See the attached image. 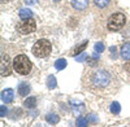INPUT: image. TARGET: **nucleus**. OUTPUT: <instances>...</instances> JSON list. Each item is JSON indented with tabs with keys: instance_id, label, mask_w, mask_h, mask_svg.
<instances>
[{
	"instance_id": "f257e3e1",
	"label": "nucleus",
	"mask_w": 130,
	"mask_h": 127,
	"mask_svg": "<svg viewBox=\"0 0 130 127\" xmlns=\"http://www.w3.org/2000/svg\"><path fill=\"white\" fill-rule=\"evenodd\" d=\"M83 87L95 95H115L120 88V82L111 71L104 69L86 70L83 74Z\"/></svg>"
},
{
	"instance_id": "f03ea898",
	"label": "nucleus",
	"mask_w": 130,
	"mask_h": 127,
	"mask_svg": "<svg viewBox=\"0 0 130 127\" xmlns=\"http://www.w3.org/2000/svg\"><path fill=\"white\" fill-rule=\"evenodd\" d=\"M31 68H32L31 62L25 55H18L13 60V69L20 75H27L31 70Z\"/></svg>"
},
{
	"instance_id": "7ed1b4c3",
	"label": "nucleus",
	"mask_w": 130,
	"mask_h": 127,
	"mask_svg": "<svg viewBox=\"0 0 130 127\" xmlns=\"http://www.w3.org/2000/svg\"><path fill=\"white\" fill-rule=\"evenodd\" d=\"M32 55L35 57H39V58H43L50 55L51 52V43L47 40V39H40L38 40L37 43L32 46Z\"/></svg>"
},
{
	"instance_id": "20e7f679",
	"label": "nucleus",
	"mask_w": 130,
	"mask_h": 127,
	"mask_svg": "<svg viewBox=\"0 0 130 127\" xmlns=\"http://www.w3.org/2000/svg\"><path fill=\"white\" fill-rule=\"evenodd\" d=\"M126 24V17L122 14V13H113L111 17H109V21H108V30L111 31H117L120 30L121 27H124Z\"/></svg>"
},
{
	"instance_id": "39448f33",
	"label": "nucleus",
	"mask_w": 130,
	"mask_h": 127,
	"mask_svg": "<svg viewBox=\"0 0 130 127\" xmlns=\"http://www.w3.org/2000/svg\"><path fill=\"white\" fill-rule=\"evenodd\" d=\"M35 29H37V22L32 18L22 19L17 24V30L21 34H30L32 31H35Z\"/></svg>"
},
{
	"instance_id": "423d86ee",
	"label": "nucleus",
	"mask_w": 130,
	"mask_h": 127,
	"mask_svg": "<svg viewBox=\"0 0 130 127\" xmlns=\"http://www.w3.org/2000/svg\"><path fill=\"white\" fill-rule=\"evenodd\" d=\"M13 96H14V92H13V90H10V88L3 90V92H2V100H3V102H10L13 100Z\"/></svg>"
},
{
	"instance_id": "0eeeda50",
	"label": "nucleus",
	"mask_w": 130,
	"mask_h": 127,
	"mask_svg": "<svg viewBox=\"0 0 130 127\" xmlns=\"http://www.w3.org/2000/svg\"><path fill=\"white\" fill-rule=\"evenodd\" d=\"M72 5L74 9H78V10H83L87 8L89 5V0H72Z\"/></svg>"
},
{
	"instance_id": "6e6552de",
	"label": "nucleus",
	"mask_w": 130,
	"mask_h": 127,
	"mask_svg": "<svg viewBox=\"0 0 130 127\" xmlns=\"http://www.w3.org/2000/svg\"><path fill=\"white\" fill-rule=\"evenodd\" d=\"M29 92H30V86L27 83L22 82L18 84V95L20 96H26V95H29Z\"/></svg>"
},
{
	"instance_id": "1a4fd4ad",
	"label": "nucleus",
	"mask_w": 130,
	"mask_h": 127,
	"mask_svg": "<svg viewBox=\"0 0 130 127\" xmlns=\"http://www.w3.org/2000/svg\"><path fill=\"white\" fill-rule=\"evenodd\" d=\"M121 57L124 60H130V43H125L122 47H121Z\"/></svg>"
},
{
	"instance_id": "9d476101",
	"label": "nucleus",
	"mask_w": 130,
	"mask_h": 127,
	"mask_svg": "<svg viewBox=\"0 0 130 127\" xmlns=\"http://www.w3.org/2000/svg\"><path fill=\"white\" fill-rule=\"evenodd\" d=\"M59 115L57 114H55V113H50V114H47L46 115V121L48 122V123H51V124H56L57 122H59Z\"/></svg>"
},
{
	"instance_id": "9b49d317",
	"label": "nucleus",
	"mask_w": 130,
	"mask_h": 127,
	"mask_svg": "<svg viewBox=\"0 0 130 127\" xmlns=\"http://www.w3.org/2000/svg\"><path fill=\"white\" fill-rule=\"evenodd\" d=\"M4 66H5V69L2 71V75H3V77H5V75H9V74H10V68L8 66V56H5V58L3 57L2 68H4Z\"/></svg>"
},
{
	"instance_id": "f8f14e48",
	"label": "nucleus",
	"mask_w": 130,
	"mask_h": 127,
	"mask_svg": "<svg viewBox=\"0 0 130 127\" xmlns=\"http://www.w3.org/2000/svg\"><path fill=\"white\" fill-rule=\"evenodd\" d=\"M86 46H87V40H85L81 46H78L77 48H74V51H73V52H70V56H75V55L81 53V52H82V51L86 48Z\"/></svg>"
},
{
	"instance_id": "ddd939ff",
	"label": "nucleus",
	"mask_w": 130,
	"mask_h": 127,
	"mask_svg": "<svg viewBox=\"0 0 130 127\" xmlns=\"http://www.w3.org/2000/svg\"><path fill=\"white\" fill-rule=\"evenodd\" d=\"M20 17L22 19H26V18H31L32 17V12L30 9H21L20 10Z\"/></svg>"
},
{
	"instance_id": "4468645a",
	"label": "nucleus",
	"mask_w": 130,
	"mask_h": 127,
	"mask_svg": "<svg viewBox=\"0 0 130 127\" xmlns=\"http://www.w3.org/2000/svg\"><path fill=\"white\" fill-rule=\"evenodd\" d=\"M24 105H25L26 108H30V109H31V108H34L35 105H37V99H35V97H29V99L25 100Z\"/></svg>"
},
{
	"instance_id": "2eb2a0df",
	"label": "nucleus",
	"mask_w": 130,
	"mask_h": 127,
	"mask_svg": "<svg viewBox=\"0 0 130 127\" xmlns=\"http://www.w3.org/2000/svg\"><path fill=\"white\" fill-rule=\"evenodd\" d=\"M56 78L53 77V75H50L48 78H47V86H48V88H51V90H53L56 87Z\"/></svg>"
},
{
	"instance_id": "dca6fc26",
	"label": "nucleus",
	"mask_w": 130,
	"mask_h": 127,
	"mask_svg": "<svg viewBox=\"0 0 130 127\" xmlns=\"http://www.w3.org/2000/svg\"><path fill=\"white\" fill-rule=\"evenodd\" d=\"M55 68H56L57 70H62V69H65V68H67V61H65L64 58L57 60V61L55 62Z\"/></svg>"
},
{
	"instance_id": "f3484780",
	"label": "nucleus",
	"mask_w": 130,
	"mask_h": 127,
	"mask_svg": "<svg viewBox=\"0 0 130 127\" xmlns=\"http://www.w3.org/2000/svg\"><path fill=\"white\" fill-rule=\"evenodd\" d=\"M120 110H121V107H120V104L118 102H112L111 104V112L113 113V114H118L120 113Z\"/></svg>"
},
{
	"instance_id": "a211bd4d",
	"label": "nucleus",
	"mask_w": 130,
	"mask_h": 127,
	"mask_svg": "<svg viewBox=\"0 0 130 127\" xmlns=\"http://www.w3.org/2000/svg\"><path fill=\"white\" fill-rule=\"evenodd\" d=\"M94 3L99 8H105L108 4H109V0H94Z\"/></svg>"
},
{
	"instance_id": "6ab92c4d",
	"label": "nucleus",
	"mask_w": 130,
	"mask_h": 127,
	"mask_svg": "<svg viewBox=\"0 0 130 127\" xmlns=\"http://www.w3.org/2000/svg\"><path fill=\"white\" fill-rule=\"evenodd\" d=\"M87 124H89L87 118H83V117H81V118H78V119H77V126L85 127V126H87Z\"/></svg>"
},
{
	"instance_id": "aec40b11",
	"label": "nucleus",
	"mask_w": 130,
	"mask_h": 127,
	"mask_svg": "<svg viewBox=\"0 0 130 127\" xmlns=\"http://www.w3.org/2000/svg\"><path fill=\"white\" fill-rule=\"evenodd\" d=\"M95 51L98 52V53H100V52L104 51V44L102 43V41H99V43H96V44H95Z\"/></svg>"
},
{
	"instance_id": "412c9836",
	"label": "nucleus",
	"mask_w": 130,
	"mask_h": 127,
	"mask_svg": "<svg viewBox=\"0 0 130 127\" xmlns=\"http://www.w3.org/2000/svg\"><path fill=\"white\" fill-rule=\"evenodd\" d=\"M86 57H87V56H86V53H82V55H79V56H77V57H75V61H83Z\"/></svg>"
},
{
	"instance_id": "4be33fe9",
	"label": "nucleus",
	"mask_w": 130,
	"mask_h": 127,
	"mask_svg": "<svg viewBox=\"0 0 130 127\" xmlns=\"http://www.w3.org/2000/svg\"><path fill=\"white\" fill-rule=\"evenodd\" d=\"M0 112H2V113H0V115H2V117H4V115L7 114V108L4 107V105H2V108H0Z\"/></svg>"
},
{
	"instance_id": "5701e85b",
	"label": "nucleus",
	"mask_w": 130,
	"mask_h": 127,
	"mask_svg": "<svg viewBox=\"0 0 130 127\" xmlns=\"http://www.w3.org/2000/svg\"><path fill=\"white\" fill-rule=\"evenodd\" d=\"M125 70H126L127 73H130V61H127V62L125 64Z\"/></svg>"
},
{
	"instance_id": "b1692460",
	"label": "nucleus",
	"mask_w": 130,
	"mask_h": 127,
	"mask_svg": "<svg viewBox=\"0 0 130 127\" xmlns=\"http://www.w3.org/2000/svg\"><path fill=\"white\" fill-rule=\"evenodd\" d=\"M37 2H38V0H25L26 4H35Z\"/></svg>"
},
{
	"instance_id": "393cba45",
	"label": "nucleus",
	"mask_w": 130,
	"mask_h": 127,
	"mask_svg": "<svg viewBox=\"0 0 130 127\" xmlns=\"http://www.w3.org/2000/svg\"><path fill=\"white\" fill-rule=\"evenodd\" d=\"M53 2H59V0H53Z\"/></svg>"
},
{
	"instance_id": "a878e982",
	"label": "nucleus",
	"mask_w": 130,
	"mask_h": 127,
	"mask_svg": "<svg viewBox=\"0 0 130 127\" xmlns=\"http://www.w3.org/2000/svg\"><path fill=\"white\" fill-rule=\"evenodd\" d=\"M3 2H8V0H3Z\"/></svg>"
}]
</instances>
